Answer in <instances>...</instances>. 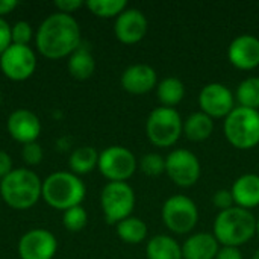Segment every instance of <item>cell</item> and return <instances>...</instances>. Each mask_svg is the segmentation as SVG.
I'll return each instance as SVG.
<instances>
[{"label":"cell","mask_w":259,"mask_h":259,"mask_svg":"<svg viewBox=\"0 0 259 259\" xmlns=\"http://www.w3.org/2000/svg\"><path fill=\"white\" fill-rule=\"evenodd\" d=\"M36 50L47 59L68 58L82 46L79 23L73 15L55 12L42 20L35 35Z\"/></svg>","instance_id":"cell-1"},{"label":"cell","mask_w":259,"mask_h":259,"mask_svg":"<svg viewBox=\"0 0 259 259\" xmlns=\"http://www.w3.org/2000/svg\"><path fill=\"white\" fill-rule=\"evenodd\" d=\"M42 181L29 168H14L0 181V196L3 202L17 211L33 208L41 199Z\"/></svg>","instance_id":"cell-2"},{"label":"cell","mask_w":259,"mask_h":259,"mask_svg":"<svg viewBox=\"0 0 259 259\" xmlns=\"http://www.w3.org/2000/svg\"><path fill=\"white\" fill-rule=\"evenodd\" d=\"M85 194V184L71 171H56L42 181L41 199L50 208L62 212L74 206H80Z\"/></svg>","instance_id":"cell-3"},{"label":"cell","mask_w":259,"mask_h":259,"mask_svg":"<svg viewBox=\"0 0 259 259\" xmlns=\"http://www.w3.org/2000/svg\"><path fill=\"white\" fill-rule=\"evenodd\" d=\"M256 234V219L249 209L234 206L219 212L214 222V237L228 247H240Z\"/></svg>","instance_id":"cell-4"},{"label":"cell","mask_w":259,"mask_h":259,"mask_svg":"<svg viewBox=\"0 0 259 259\" xmlns=\"http://www.w3.org/2000/svg\"><path fill=\"white\" fill-rule=\"evenodd\" d=\"M225 137L238 150H250L259 146V111L235 106L225 118Z\"/></svg>","instance_id":"cell-5"},{"label":"cell","mask_w":259,"mask_h":259,"mask_svg":"<svg viewBox=\"0 0 259 259\" xmlns=\"http://www.w3.org/2000/svg\"><path fill=\"white\" fill-rule=\"evenodd\" d=\"M184 131V120L175 108H155L146 121V135L156 147H171Z\"/></svg>","instance_id":"cell-6"},{"label":"cell","mask_w":259,"mask_h":259,"mask_svg":"<svg viewBox=\"0 0 259 259\" xmlns=\"http://www.w3.org/2000/svg\"><path fill=\"white\" fill-rule=\"evenodd\" d=\"M100 206L109 225H118L132 215L135 193L127 182H108L100 193Z\"/></svg>","instance_id":"cell-7"},{"label":"cell","mask_w":259,"mask_h":259,"mask_svg":"<svg viewBox=\"0 0 259 259\" xmlns=\"http://www.w3.org/2000/svg\"><path fill=\"white\" fill-rule=\"evenodd\" d=\"M162 222L173 234H190L199 222V209L196 203L182 194L171 196L162 206Z\"/></svg>","instance_id":"cell-8"},{"label":"cell","mask_w":259,"mask_h":259,"mask_svg":"<svg viewBox=\"0 0 259 259\" xmlns=\"http://www.w3.org/2000/svg\"><path fill=\"white\" fill-rule=\"evenodd\" d=\"M135 155L123 146H109L99 155V171L109 182H126L137 171Z\"/></svg>","instance_id":"cell-9"},{"label":"cell","mask_w":259,"mask_h":259,"mask_svg":"<svg viewBox=\"0 0 259 259\" xmlns=\"http://www.w3.org/2000/svg\"><path fill=\"white\" fill-rule=\"evenodd\" d=\"M165 173L178 187L190 188L200 179V161L191 150L176 149L165 158Z\"/></svg>","instance_id":"cell-10"},{"label":"cell","mask_w":259,"mask_h":259,"mask_svg":"<svg viewBox=\"0 0 259 259\" xmlns=\"http://www.w3.org/2000/svg\"><path fill=\"white\" fill-rule=\"evenodd\" d=\"M0 68L8 79L23 82L35 73L36 55L30 46L11 44L0 56Z\"/></svg>","instance_id":"cell-11"},{"label":"cell","mask_w":259,"mask_h":259,"mask_svg":"<svg viewBox=\"0 0 259 259\" xmlns=\"http://www.w3.org/2000/svg\"><path fill=\"white\" fill-rule=\"evenodd\" d=\"M199 106L212 120L226 118L235 108V96L226 85L212 82L200 90Z\"/></svg>","instance_id":"cell-12"},{"label":"cell","mask_w":259,"mask_h":259,"mask_svg":"<svg viewBox=\"0 0 259 259\" xmlns=\"http://www.w3.org/2000/svg\"><path fill=\"white\" fill-rule=\"evenodd\" d=\"M17 252L20 259H53L58 252V241L47 229H30L21 235Z\"/></svg>","instance_id":"cell-13"},{"label":"cell","mask_w":259,"mask_h":259,"mask_svg":"<svg viewBox=\"0 0 259 259\" xmlns=\"http://www.w3.org/2000/svg\"><path fill=\"white\" fill-rule=\"evenodd\" d=\"M149 29V23L146 15L137 8L124 9L114 23V33L117 39L123 44L132 46L140 42Z\"/></svg>","instance_id":"cell-14"},{"label":"cell","mask_w":259,"mask_h":259,"mask_svg":"<svg viewBox=\"0 0 259 259\" xmlns=\"http://www.w3.org/2000/svg\"><path fill=\"white\" fill-rule=\"evenodd\" d=\"M6 129L12 140L24 146L38 140L41 134V121L38 115L29 109H15L8 117Z\"/></svg>","instance_id":"cell-15"},{"label":"cell","mask_w":259,"mask_h":259,"mask_svg":"<svg viewBox=\"0 0 259 259\" xmlns=\"http://www.w3.org/2000/svg\"><path fill=\"white\" fill-rule=\"evenodd\" d=\"M228 59L238 70H255L259 67V38L250 33L237 36L229 44Z\"/></svg>","instance_id":"cell-16"},{"label":"cell","mask_w":259,"mask_h":259,"mask_svg":"<svg viewBox=\"0 0 259 259\" xmlns=\"http://www.w3.org/2000/svg\"><path fill=\"white\" fill-rule=\"evenodd\" d=\"M120 83L129 94L141 96L150 93L158 85V76L153 67L147 64H134L121 73Z\"/></svg>","instance_id":"cell-17"},{"label":"cell","mask_w":259,"mask_h":259,"mask_svg":"<svg viewBox=\"0 0 259 259\" xmlns=\"http://www.w3.org/2000/svg\"><path fill=\"white\" fill-rule=\"evenodd\" d=\"M214 234H193L182 244V259H215L220 247Z\"/></svg>","instance_id":"cell-18"},{"label":"cell","mask_w":259,"mask_h":259,"mask_svg":"<svg viewBox=\"0 0 259 259\" xmlns=\"http://www.w3.org/2000/svg\"><path fill=\"white\" fill-rule=\"evenodd\" d=\"M232 196L235 205L243 209H253L259 206V176L255 173H247L240 176L232 188Z\"/></svg>","instance_id":"cell-19"},{"label":"cell","mask_w":259,"mask_h":259,"mask_svg":"<svg viewBox=\"0 0 259 259\" xmlns=\"http://www.w3.org/2000/svg\"><path fill=\"white\" fill-rule=\"evenodd\" d=\"M67 68H68V73L74 79L87 80L96 71V59H94L93 53L90 52V49L83 47V44H82L76 52H73L68 56Z\"/></svg>","instance_id":"cell-20"},{"label":"cell","mask_w":259,"mask_h":259,"mask_svg":"<svg viewBox=\"0 0 259 259\" xmlns=\"http://www.w3.org/2000/svg\"><path fill=\"white\" fill-rule=\"evenodd\" d=\"M147 259H182V246L168 235H155L146 246Z\"/></svg>","instance_id":"cell-21"},{"label":"cell","mask_w":259,"mask_h":259,"mask_svg":"<svg viewBox=\"0 0 259 259\" xmlns=\"http://www.w3.org/2000/svg\"><path fill=\"white\" fill-rule=\"evenodd\" d=\"M214 131V121L211 117H208L205 112L197 111L193 112L185 121H184V131L182 134L194 143H200L208 140L212 135Z\"/></svg>","instance_id":"cell-22"},{"label":"cell","mask_w":259,"mask_h":259,"mask_svg":"<svg viewBox=\"0 0 259 259\" xmlns=\"http://www.w3.org/2000/svg\"><path fill=\"white\" fill-rule=\"evenodd\" d=\"M99 152L91 146H80L74 149L68 158L70 171L76 176L88 175L99 165Z\"/></svg>","instance_id":"cell-23"},{"label":"cell","mask_w":259,"mask_h":259,"mask_svg":"<svg viewBox=\"0 0 259 259\" xmlns=\"http://www.w3.org/2000/svg\"><path fill=\"white\" fill-rule=\"evenodd\" d=\"M156 96L164 108H175L179 105L185 97V85L179 77L170 76L158 82L156 85Z\"/></svg>","instance_id":"cell-24"},{"label":"cell","mask_w":259,"mask_h":259,"mask_svg":"<svg viewBox=\"0 0 259 259\" xmlns=\"http://www.w3.org/2000/svg\"><path fill=\"white\" fill-rule=\"evenodd\" d=\"M117 226L118 238L126 244H140L147 238V225L138 217H127Z\"/></svg>","instance_id":"cell-25"},{"label":"cell","mask_w":259,"mask_h":259,"mask_svg":"<svg viewBox=\"0 0 259 259\" xmlns=\"http://www.w3.org/2000/svg\"><path fill=\"white\" fill-rule=\"evenodd\" d=\"M235 99L240 106L259 111V76H250L244 79L235 93Z\"/></svg>","instance_id":"cell-26"},{"label":"cell","mask_w":259,"mask_h":259,"mask_svg":"<svg viewBox=\"0 0 259 259\" xmlns=\"http://www.w3.org/2000/svg\"><path fill=\"white\" fill-rule=\"evenodd\" d=\"M85 6L96 17L117 18L124 9H127V2L126 0H90L85 3Z\"/></svg>","instance_id":"cell-27"},{"label":"cell","mask_w":259,"mask_h":259,"mask_svg":"<svg viewBox=\"0 0 259 259\" xmlns=\"http://www.w3.org/2000/svg\"><path fill=\"white\" fill-rule=\"evenodd\" d=\"M88 223V214L82 206H74L71 209L64 211L62 225L70 232H80Z\"/></svg>","instance_id":"cell-28"},{"label":"cell","mask_w":259,"mask_h":259,"mask_svg":"<svg viewBox=\"0 0 259 259\" xmlns=\"http://www.w3.org/2000/svg\"><path fill=\"white\" fill-rule=\"evenodd\" d=\"M140 170L150 178L161 176L165 173V158H162L159 153H146L140 159Z\"/></svg>","instance_id":"cell-29"},{"label":"cell","mask_w":259,"mask_h":259,"mask_svg":"<svg viewBox=\"0 0 259 259\" xmlns=\"http://www.w3.org/2000/svg\"><path fill=\"white\" fill-rule=\"evenodd\" d=\"M33 36V29L30 26L29 21L20 20L17 23H14L11 26V38H12V44H18V46H29V42L32 41Z\"/></svg>","instance_id":"cell-30"},{"label":"cell","mask_w":259,"mask_h":259,"mask_svg":"<svg viewBox=\"0 0 259 259\" xmlns=\"http://www.w3.org/2000/svg\"><path fill=\"white\" fill-rule=\"evenodd\" d=\"M42 156H44V152L38 141L24 144L21 147V158L27 165H38L42 161Z\"/></svg>","instance_id":"cell-31"},{"label":"cell","mask_w":259,"mask_h":259,"mask_svg":"<svg viewBox=\"0 0 259 259\" xmlns=\"http://www.w3.org/2000/svg\"><path fill=\"white\" fill-rule=\"evenodd\" d=\"M212 203L217 209L222 211H226V209H231L235 206V200H234V196H232V191L231 190H217L212 196Z\"/></svg>","instance_id":"cell-32"},{"label":"cell","mask_w":259,"mask_h":259,"mask_svg":"<svg viewBox=\"0 0 259 259\" xmlns=\"http://www.w3.org/2000/svg\"><path fill=\"white\" fill-rule=\"evenodd\" d=\"M53 5L59 12L71 15L73 12H76L79 8L83 6V2H80V0H55Z\"/></svg>","instance_id":"cell-33"},{"label":"cell","mask_w":259,"mask_h":259,"mask_svg":"<svg viewBox=\"0 0 259 259\" xmlns=\"http://www.w3.org/2000/svg\"><path fill=\"white\" fill-rule=\"evenodd\" d=\"M12 44L11 38V26L5 18H0V56L2 53Z\"/></svg>","instance_id":"cell-34"},{"label":"cell","mask_w":259,"mask_h":259,"mask_svg":"<svg viewBox=\"0 0 259 259\" xmlns=\"http://www.w3.org/2000/svg\"><path fill=\"white\" fill-rule=\"evenodd\" d=\"M12 159L9 156V153H6L5 150H0V181L8 176L12 171Z\"/></svg>","instance_id":"cell-35"},{"label":"cell","mask_w":259,"mask_h":259,"mask_svg":"<svg viewBox=\"0 0 259 259\" xmlns=\"http://www.w3.org/2000/svg\"><path fill=\"white\" fill-rule=\"evenodd\" d=\"M215 259H243V255H241V252H240L238 247H228V246H223V247L219 250Z\"/></svg>","instance_id":"cell-36"},{"label":"cell","mask_w":259,"mask_h":259,"mask_svg":"<svg viewBox=\"0 0 259 259\" xmlns=\"http://www.w3.org/2000/svg\"><path fill=\"white\" fill-rule=\"evenodd\" d=\"M18 6L17 0H0V18L11 14Z\"/></svg>","instance_id":"cell-37"},{"label":"cell","mask_w":259,"mask_h":259,"mask_svg":"<svg viewBox=\"0 0 259 259\" xmlns=\"http://www.w3.org/2000/svg\"><path fill=\"white\" fill-rule=\"evenodd\" d=\"M252 259H259V249L255 252V253H253V258Z\"/></svg>","instance_id":"cell-38"},{"label":"cell","mask_w":259,"mask_h":259,"mask_svg":"<svg viewBox=\"0 0 259 259\" xmlns=\"http://www.w3.org/2000/svg\"><path fill=\"white\" fill-rule=\"evenodd\" d=\"M256 234H258L259 237V220H256Z\"/></svg>","instance_id":"cell-39"},{"label":"cell","mask_w":259,"mask_h":259,"mask_svg":"<svg viewBox=\"0 0 259 259\" xmlns=\"http://www.w3.org/2000/svg\"><path fill=\"white\" fill-rule=\"evenodd\" d=\"M0 102H2V94H0Z\"/></svg>","instance_id":"cell-40"}]
</instances>
